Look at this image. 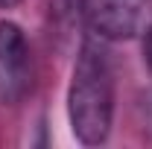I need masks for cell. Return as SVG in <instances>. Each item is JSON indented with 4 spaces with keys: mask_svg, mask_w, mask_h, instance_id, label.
Returning a JSON list of instances; mask_svg holds the SVG:
<instances>
[{
    "mask_svg": "<svg viewBox=\"0 0 152 149\" xmlns=\"http://www.w3.org/2000/svg\"><path fill=\"white\" fill-rule=\"evenodd\" d=\"M70 129L85 146L105 143L114 123V70L102 38H85L67 91Z\"/></svg>",
    "mask_w": 152,
    "mask_h": 149,
    "instance_id": "obj_1",
    "label": "cell"
},
{
    "mask_svg": "<svg viewBox=\"0 0 152 149\" xmlns=\"http://www.w3.org/2000/svg\"><path fill=\"white\" fill-rule=\"evenodd\" d=\"M82 15L102 41L134 38L152 15V0H85Z\"/></svg>",
    "mask_w": 152,
    "mask_h": 149,
    "instance_id": "obj_2",
    "label": "cell"
},
{
    "mask_svg": "<svg viewBox=\"0 0 152 149\" xmlns=\"http://www.w3.org/2000/svg\"><path fill=\"white\" fill-rule=\"evenodd\" d=\"M32 88V53L18 23L0 20V102L18 105Z\"/></svg>",
    "mask_w": 152,
    "mask_h": 149,
    "instance_id": "obj_3",
    "label": "cell"
},
{
    "mask_svg": "<svg viewBox=\"0 0 152 149\" xmlns=\"http://www.w3.org/2000/svg\"><path fill=\"white\" fill-rule=\"evenodd\" d=\"M85 0H56V12L58 15H79Z\"/></svg>",
    "mask_w": 152,
    "mask_h": 149,
    "instance_id": "obj_4",
    "label": "cell"
},
{
    "mask_svg": "<svg viewBox=\"0 0 152 149\" xmlns=\"http://www.w3.org/2000/svg\"><path fill=\"white\" fill-rule=\"evenodd\" d=\"M143 61L149 64V70H152V23L146 26V35H143Z\"/></svg>",
    "mask_w": 152,
    "mask_h": 149,
    "instance_id": "obj_5",
    "label": "cell"
},
{
    "mask_svg": "<svg viewBox=\"0 0 152 149\" xmlns=\"http://www.w3.org/2000/svg\"><path fill=\"white\" fill-rule=\"evenodd\" d=\"M20 0H0V6H6V9H12V6H18Z\"/></svg>",
    "mask_w": 152,
    "mask_h": 149,
    "instance_id": "obj_6",
    "label": "cell"
}]
</instances>
